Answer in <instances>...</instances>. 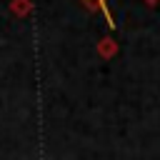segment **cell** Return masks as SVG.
I'll use <instances>...</instances> for the list:
<instances>
[{
	"instance_id": "6da1fadb",
	"label": "cell",
	"mask_w": 160,
	"mask_h": 160,
	"mask_svg": "<svg viewBox=\"0 0 160 160\" xmlns=\"http://www.w3.org/2000/svg\"><path fill=\"white\" fill-rule=\"evenodd\" d=\"M85 2H90V5H98V8L102 10V15H105L108 25H110V28H115V20H112V15H110V10H108V0H85Z\"/></svg>"
},
{
	"instance_id": "7a4b0ae2",
	"label": "cell",
	"mask_w": 160,
	"mask_h": 160,
	"mask_svg": "<svg viewBox=\"0 0 160 160\" xmlns=\"http://www.w3.org/2000/svg\"><path fill=\"white\" fill-rule=\"evenodd\" d=\"M145 2H148V5H155V2H158V0H145Z\"/></svg>"
}]
</instances>
